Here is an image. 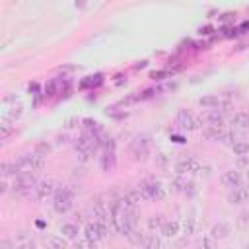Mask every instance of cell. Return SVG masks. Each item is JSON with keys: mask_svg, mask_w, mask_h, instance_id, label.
Returning <instances> with one entry per match:
<instances>
[{"mask_svg": "<svg viewBox=\"0 0 249 249\" xmlns=\"http://www.w3.org/2000/svg\"><path fill=\"white\" fill-rule=\"evenodd\" d=\"M175 124H177L181 130H185V132L198 130V128L202 126V124H200V119H198L196 115H193L191 111H187V109L177 111V115H175Z\"/></svg>", "mask_w": 249, "mask_h": 249, "instance_id": "obj_3", "label": "cell"}, {"mask_svg": "<svg viewBox=\"0 0 249 249\" xmlns=\"http://www.w3.org/2000/svg\"><path fill=\"white\" fill-rule=\"evenodd\" d=\"M113 165H115V152L113 150H105L103 156H101V167H103V171H109Z\"/></svg>", "mask_w": 249, "mask_h": 249, "instance_id": "obj_23", "label": "cell"}, {"mask_svg": "<svg viewBox=\"0 0 249 249\" xmlns=\"http://www.w3.org/2000/svg\"><path fill=\"white\" fill-rule=\"evenodd\" d=\"M74 249H97V243L91 241V239H88V237H82V239L76 241Z\"/></svg>", "mask_w": 249, "mask_h": 249, "instance_id": "obj_27", "label": "cell"}, {"mask_svg": "<svg viewBox=\"0 0 249 249\" xmlns=\"http://www.w3.org/2000/svg\"><path fill=\"white\" fill-rule=\"evenodd\" d=\"M247 200H249V187L237 185V187L230 189V193H228V202L230 204H243Z\"/></svg>", "mask_w": 249, "mask_h": 249, "instance_id": "obj_10", "label": "cell"}, {"mask_svg": "<svg viewBox=\"0 0 249 249\" xmlns=\"http://www.w3.org/2000/svg\"><path fill=\"white\" fill-rule=\"evenodd\" d=\"M195 226H196V220L193 216H189V218H185L181 222V228H183V233L185 235H193L195 233Z\"/></svg>", "mask_w": 249, "mask_h": 249, "instance_id": "obj_25", "label": "cell"}, {"mask_svg": "<svg viewBox=\"0 0 249 249\" xmlns=\"http://www.w3.org/2000/svg\"><path fill=\"white\" fill-rule=\"evenodd\" d=\"M179 231H181V222L179 220H165L163 226H161V230H160V233L163 237H167V239L175 237Z\"/></svg>", "mask_w": 249, "mask_h": 249, "instance_id": "obj_15", "label": "cell"}, {"mask_svg": "<svg viewBox=\"0 0 249 249\" xmlns=\"http://www.w3.org/2000/svg\"><path fill=\"white\" fill-rule=\"evenodd\" d=\"M181 193H185V195H189V196H195V195H196V185H195V183L185 181V183H183V191H181Z\"/></svg>", "mask_w": 249, "mask_h": 249, "instance_id": "obj_31", "label": "cell"}, {"mask_svg": "<svg viewBox=\"0 0 249 249\" xmlns=\"http://www.w3.org/2000/svg\"><path fill=\"white\" fill-rule=\"evenodd\" d=\"M49 152H51V146H49V144H39V146H37V154L47 156Z\"/></svg>", "mask_w": 249, "mask_h": 249, "instance_id": "obj_35", "label": "cell"}, {"mask_svg": "<svg viewBox=\"0 0 249 249\" xmlns=\"http://www.w3.org/2000/svg\"><path fill=\"white\" fill-rule=\"evenodd\" d=\"M241 181H243V173L237 169V167H231V169H226L222 175H220V183L224 185V187H228V189H231V187H237V185H241Z\"/></svg>", "mask_w": 249, "mask_h": 249, "instance_id": "obj_9", "label": "cell"}, {"mask_svg": "<svg viewBox=\"0 0 249 249\" xmlns=\"http://www.w3.org/2000/svg\"><path fill=\"white\" fill-rule=\"evenodd\" d=\"M130 150H132V156H134L136 160L146 158L148 152H150V138H148V136H138V138L130 144Z\"/></svg>", "mask_w": 249, "mask_h": 249, "instance_id": "obj_11", "label": "cell"}, {"mask_svg": "<svg viewBox=\"0 0 249 249\" xmlns=\"http://www.w3.org/2000/svg\"><path fill=\"white\" fill-rule=\"evenodd\" d=\"M230 233H231V224L230 222H224V220L216 222L210 228V237L212 239H226V237H230Z\"/></svg>", "mask_w": 249, "mask_h": 249, "instance_id": "obj_12", "label": "cell"}, {"mask_svg": "<svg viewBox=\"0 0 249 249\" xmlns=\"http://www.w3.org/2000/svg\"><path fill=\"white\" fill-rule=\"evenodd\" d=\"M171 138H173L175 142H185V140H183V136H171Z\"/></svg>", "mask_w": 249, "mask_h": 249, "instance_id": "obj_37", "label": "cell"}, {"mask_svg": "<svg viewBox=\"0 0 249 249\" xmlns=\"http://www.w3.org/2000/svg\"><path fill=\"white\" fill-rule=\"evenodd\" d=\"M74 206V195L68 189H58L53 196V208L58 214H66Z\"/></svg>", "mask_w": 249, "mask_h": 249, "instance_id": "obj_4", "label": "cell"}, {"mask_svg": "<svg viewBox=\"0 0 249 249\" xmlns=\"http://www.w3.org/2000/svg\"><path fill=\"white\" fill-rule=\"evenodd\" d=\"M239 167H249V156H241V158H237V169Z\"/></svg>", "mask_w": 249, "mask_h": 249, "instance_id": "obj_34", "label": "cell"}, {"mask_svg": "<svg viewBox=\"0 0 249 249\" xmlns=\"http://www.w3.org/2000/svg\"><path fill=\"white\" fill-rule=\"evenodd\" d=\"M16 249H35V241H33V239H25V241L18 243Z\"/></svg>", "mask_w": 249, "mask_h": 249, "instance_id": "obj_32", "label": "cell"}, {"mask_svg": "<svg viewBox=\"0 0 249 249\" xmlns=\"http://www.w3.org/2000/svg\"><path fill=\"white\" fill-rule=\"evenodd\" d=\"M220 97L218 95H204V97H200L198 99V105L200 107H204V109H210V111H218V107H220Z\"/></svg>", "mask_w": 249, "mask_h": 249, "instance_id": "obj_19", "label": "cell"}, {"mask_svg": "<svg viewBox=\"0 0 249 249\" xmlns=\"http://www.w3.org/2000/svg\"><path fill=\"white\" fill-rule=\"evenodd\" d=\"M23 115V105L16 99V97H4V109H2V121L8 123H16L18 119H21Z\"/></svg>", "mask_w": 249, "mask_h": 249, "instance_id": "obj_2", "label": "cell"}, {"mask_svg": "<svg viewBox=\"0 0 249 249\" xmlns=\"http://www.w3.org/2000/svg\"><path fill=\"white\" fill-rule=\"evenodd\" d=\"M231 152H233V156H237V158L249 156V142H247V140H237V142L231 146Z\"/></svg>", "mask_w": 249, "mask_h": 249, "instance_id": "obj_22", "label": "cell"}, {"mask_svg": "<svg viewBox=\"0 0 249 249\" xmlns=\"http://www.w3.org/2000/svg\"><path fill=\"white\" fill-rule=\"evenodd\" d=\"M45 247L47 249H66L68 243L62 235H49V237H45Z\"/></svg>", "mask_w": 249, "mask_h": 249, "instance_id": "obj_17", "label": "cell"}, {"mask_svg": "<svg viewBox=\"0 0 249 249\" xmlns=\"http://www.w3.org/2000/svg\"><path fill=\"white\" fill-rule=\"evenodd\" d=\"M235 226L241 231H249V210H239V214L235 216Z\"/></svg>", "mask_w": 249, "mask_h": 249, "instance_id": "obj_21", "label": "cell"}, {"mask_svg": "<svg viewBox=\"0 0 249 249\" xmlns=\"http://www.w3.org/2000/svg\"><path fill=\"white\" fill-rule=\"evenodd\" d=\"M16 165H18V173H31V175H35L37 171L43 169V165H45V156H41V154H37V152L25 154V156H21V158L16 161Z\"/></svg>", "mask_w": 249, "mask_h": 249, "instance_id": "obj_1", "label": "cell"}, {"mask_svg": "<svg viewBox=\"0 0 249 249\" xmlns=\"http://www.w3.org/2000/svg\"><path fill=\"white\" fill-rule=\"evenodd\" d=\"M231 124L235 128H241V130H249V113L245 111H237L231 119Z\"/></svg>", "mask_w": 249, "mask_h": 249, "instance_id": "obj_18", "label": "cell"}, {"mask_svg": "<svg viewBox=\"0 0 249 249\" xmlns=\"http://www.w3.org/2000/svg\"><path fill=\"white\" fill-rule=\"evenodd\" d=\"M163 216L161 214H154V216H150L148 218V230H161V226H163Z\"/></svg>", "mask_w": 249, "mask_h": 249, "instance_id": "obj_24", "label": "cell"}, {"mask_svg": "<svg viewBox=\"0 0 249 249\" xmlns=\"http://www.w3.org/2000/svg\"><path fill=\"white\" fill-rule=\"evenodd\" d=\"M140 193H142L144 200H163L167 195V189L160 181H150L140 187Z\"/></svg>", "mask_w": 249, "mask_h": 249, "instance_id": "obj_5", "label": "cell"}, {"mask_svg": "<svg viewBox=\"0 0 249 249\" xmlns=\"http://www.w3.org/2000/svg\"><path fill=\"white\" fill-rule=\"evenodd\" d=\"M107 231H109V228H103V226L97 224V222H89V224H86V228H84V237H88V239L99 243V241H103V239L107 237Z\"/></svg>", "mask_w": 249, "mask_h": 249, "instance_id": "obj_8", "label": "cell"}, {"mask_svg": "<svg viewBox=\"0 0 249 249\" xmlns=\"http://www.w3.org/2000/svg\"><path fill=\"white\" fill-rule=\"evenodd\" d=\"M200 160L198 158H195V156H189V158H185V160H179L177 163H175V173L181 177V175H189V173H198V169H200Z\"/></svg>", "mask_w": 249, "mask_h": 249, "instance_id": "obj_6", "label": "cell"}, {"mask_svg": "<svg viewBox=\"0 0 249 249\" xmlns=\"http://www.w3.org/2000/svg\"><path fill=\"white\" fill-rule=\"evenodd\" d=\"M54 193H56V187H54L53 181H41L35 187V195H37L39 200H45L49 196H54Z\"/></svg>", "mask_w": 249, "mask_h": 249, "instance_id": "obj_13", "label": "cell"}, {"mask_svg": "<svg viewBox=\"0 0 249 249\" xmlns=\"http://www.w3.org/2000/svg\"><path fill=\"white\" fill-rule=\"evenodd\" d=\"M163 247V241L160 235L156 233H146L144 241H142V249H161Z\"/></svg>", "mask_w": 249, "mask_h": 249, "instance_id": "obj_16", "label": "cell"}, {"mask_svg": "<svg viewBox=\"0 0 249 249\" xmlns=\"http://www.w3.org/2000/svg\"><path fill=\"white\" fill-rule=\"evenodd\" d=\"M0 130H2V138L6 140L12 132H14V126H12V123H8V121H2V124H0Z\"/></svg>", "mask_w": 249, "mask_h": 249, "instance_id": "obj_30", "label": "cell"}, {"mask_svg": "<svg viewBox=\"0 0 249 249\" xmlns=\"http://www.w3.org/2000/svg\"><path fill=\"white\" fill-rule=\"evenodd\" d=\"M84 126H86V130H88L89 134H95V136H97V132H99V123H97V121H93V119H84Z\"/></svg>", "mask_w": 249, "mask_h": 249, "instance_id": "obj_28", "label": "cell"}, {"mask_svg": "<svg viewBox=\"0 0 249 249\" xmlns=\"http://www.w3.org/2000/svg\"><path fill=\"white\" fill-rule=\"evenodd\" d=\"M202 134L208 140H222V136L226 134V126L224 124H204L202 126Z\"/></svg>", "mask_w": 249, "mask_h": 249, "instance_id": "obj_14", "label": "cell"}, {"mask_svg": "<svg viewBox=\"0 0 249 249\" xmlns=\"http://www.w3.org/2000/svg\"><path fill=\"white\" fill-rule=\"evenodd\" d=\"M54 89H56V84L51 80V82L45 86V95H54Z\"/></svg>", "mask_w": 249, "mask_h": 249, "instance_id": "obj_33", "label": "cell"}, {"mask_svg": "<svg viewBox=\"0 0 249 249\" xmlns=\"http://www.w3.org/2000/svg\"><path fill=\"white\" fill-rule=\"evenodd\" d=\"M12 187H14V191H16V193L25 195V193H29L31 189H35V187H37V181H35V177H33L31 173H19V175H16V177H14Z\"/></svg>", "mask_w": 249, "mask_h": 249, "instance_id": "obj_7", "label": "cell"}, {"mask_svg": "<svg viewBox=\"0 0 249 249\" xmlns=\"http://www.w3.org/2000/svg\"><path fill=\"white\" fill-rule=\"evenodd\" d=\"M0 249H16V245H14L10 239H2V243H0Z\"/></svg>", "mask_w": 249, "mask_h": 249, "instance_id": "obj_36", "label": "cell"}, {"mask_svg": "<svg viewBox=\"0 0 249 249\" xmlns=\"http://www.w3.org/2000/svg\"><path fill=\"white\" fill-rule=\"evenodd\" d=\"M60 233H62V237H64V239H76V237H78V233H80V228H78L76 224L66 222V224H62V226H60Z\"/></svg>", "mask_w": 249, "mask_h": 249, "instance_id": "obj_20", "label": "cell"}, {"mask_svg": "<svg viewBox=\"0 0 249 249\" xmlns=\"http://www.w3.org/2000/svg\"><path fill=\"white\" fill-rule=\"evenodd\" d=\"M245 179H247V183H249V167L245 169Z\"/></svg>", "mask_w": 249, "mask_h": 249, "instance_id": "obj_38", "label": "cell"}, {"mask_svg": "<svg viewBox=\"0 0 249 249\" xmlns=\"http://www.w3.org/2000/svg\"><path fill=\"white\" fill-rule=\"evenodd\" d=\"M196 249H216V239H212L210 235H206V237H202L198 241Z\"/></svg>", "mask_w": 249, "mask_h": 249, "instance_id": "obj_29", "label": "cell"}, {"mask_svg": "<svg viewBox=\"0 0 249 249\" xmlns=\"http://www.w3.org/2000/svg\"><path fill=\"white\" fill-rule=\"evenodd\" d=\"M126 237H128V241H130L132 245H136V247H142V241H144L146 233H144V231H138V230H134V231H130Z\"/></svg>", "mask_w": 249, "mask_h": 249, "instance_id": "obj_26", "label": "cell"}]
</instances>
